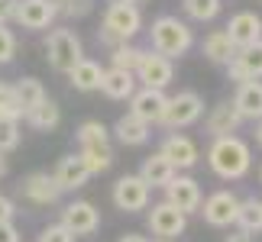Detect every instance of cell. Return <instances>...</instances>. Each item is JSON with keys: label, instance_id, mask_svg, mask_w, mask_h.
<instances>
[{"label": "cell", "instance_id": "cell-15", "mask_svg": "<svg viewBox=\"0 0 262 242\" xmlns=\"http://www.w3.org/2000/svg\"><path fill=\"white\" fill-rule=\"evenodd\" d=\"M227 71L233 81H239V84H243V81H259L262 78V42L249 45V49H239L236 58L227 65Z\"/></svg>", "mask_w": 262, "mask_h": 242}, {"label": "cell", "instance_id": "cell-28", "mask_svg": "<svg viewBox=\"0 0 262 242\" xmlns=\"http://www.w3.org/2000/svg\"><path fill=\"white\" fill-rule=\"evenodd\" d=\"M26 119H29V126H33V129H42V133H49V129H55V126H58V119H62V110H58L55 100H49V97H46L36 110H29Z\"/></svg>", "mask_w": 262, "mask_h": 242}, {"label": "cell", "instance_id": "cell-40", "mask_svg": "<svg viewBox=\"0 0 262 242\" xmlns=\"http://www.w3.org/2000/svg\"><path fill=\"white\" fill-rule=\"evenodd\" d=\"M120 242H149V239H146V236H136V233H129V236H123Z\"/></svg>", "mask_w": 262, "mask_h": 242}, {"label": "cell", "instance_id": "cell-47", "mask_svg": "<svg viewBox=\"0 0 262 242\" xmlns=\"http://www.w3.org/2000/svg\"><path fill=\"white\" fill-rule=\"evenodd\" d=\"M58 4H62V0H58Z\"/></svg>", "mask_w": 262, "mask_h": 242}, {"label": "cell", "instance_id": "cell-24", "mask_svg": "<svg viewBox=\"0 0 262 242\" xmlns=\"http://www.w3.org/2000/svg\"><path fill=\"white\" fill-rule=\"evenodd\" d=\"M68 81H72V87H78V90H100L104 68H100L97 62H91V58H81V62L68 71Z\"/></svg>", "mask_w": 262, "mask_h": 242}, {"label": "cell", "instance_id": "cell-6", "mask_svg": "<svg viewBox=\"0 0 262 242\" xmlns=\"http://www.w3.org/2000/svg\"><path fill=\"white\" fill-rule=\"evenodd\" d=\"M133 78L143 81V87H149V90H165L168 84H172V78H175V68H172L168 58H162L159 52H143Z\"/></svg>", "mask_w": 262, "mask_h": 242}, {"label": "cell", "instance_id": "cell-16", "mask_svg": "<svg viewBox=\"0 0 262 242\" xmlns=\"http://www.w3.org/2000/svg\"><path fill=\"white\" fill-rule=\"evenodd\" d=\"M159 155L172 161V168H194L198 165V146H194V139H188V136H178L172 133L162 142V149H159Z\"/></svg>", "mask_w": 262, "mask_h": 242}, {"label": "cell", "instance_id": "cell-10", "mask_svg": "<svg viewBox=\"0 0 262 242\" xmlns=\"http://www.w3.org/2000/svg\"><path fill=\"white\" fill-rule=\"evenodd\" d=\"M227 39L236 45V52L239 49H249V45H256L262 42V16L256 13H249V10H243V13H236V16H230V23H227Z\"/></svg>", "mask_w": 262, "mask_h": 242}, {"label": "cell", "instance_id": "cell-4", "mask_svg": "<svg viewBox=\"0 0 262 242\" xmlns=\"http://www.w3.org/2000/svg\"><path fill=\"white\" fill-rule=\"evenodd\" d=\"M46 52H49V65H52L55 71H62V75H68V71H72V68L84 58L81 39H78L72 29H65V26H58V29H52V33H49Z\"/></svg>", "mask_w": 262, "mask_h": 242}, {"label": "cell", "instance_id": "cell-25", "mask_svg": "<svg viewBox=\"0 0 262 242\" xmlns=\"http://www.w3.org/2000/svg\"><path fill=\"white\" fill-rule=\"evenodd\" d=\"M201 49H204V55H207L214 65H230V62L236 58V45L227 39L224 29H214V33L204 39V45H201Z\"/></svg>", "mask_w": 262, "mask_h": 242}, {"label": "cell", "instance_id": "cell-11", "mask_svg": "<svg viewBox=\"0 0 262 242\" xmlns=\"http://www.w3.org/2000/svg\"><path fill=\"white\" fill-rule=\"evenodd\" d=\"M58 226H65L72 236H91L100 226V216H97L94 204H88V200H72V204L62 210V223Z\"/></svg>", "mask_w": 262, "mask_h": 242}, {"label": "cell", "instance_id": "cell-3", "mask_svg": "<svg viewBox=\"0 0 262 242\" xmlns=\"http://www.w3.org/2000/svg\"><path fill=\"white\" fill-rule=\"evenodd\" d=\"M139 29H143V13L133 4H110L104 10V29L97 33V39L110 49L129 42Z\"/></svg>", "mask_w": 262, "mask_h": 242}, {"label": "cell", "instance_id": "cell-14", "mask_svg": "<svg viewBox=\"0 0 262 242\" xmlns=\"http://www.w3.org/2000/svg\"><path fill=\"white\" fill-rule=\"evenodd\" d=\"M165 100H168V97L162 94V90L143 87V90H136V94L129 97V116H136V119H143L146 126H152V123H159V119H162Z\"/></svg>", "mask_w": 262, "mask_h": 242}, {"label": "cell", "instance_id": "cell-18", "mask_svg": "<svg viewBox=\"0 0 262 242\" xmlns=\"http://www.w3.org/2000/svg\"><path fill=\"white\" fill-rule=\"evenodd\" d=\"M55 184L62 187V190H78V187H84L88 184V178H91V171L84 168V161L81 155H65L62 161H58V168H55Z\"/></svg>", "mask_w": 262, "mask_h": 242}, {"label": "cell", "instance_id": "cell-38", "mask_svg": "<svg viewBox=\"0 0 262 242\" xmlns=\"http://www.w3.org/2000/svg\"><path fill=\"white\" fill-rule=\"evenodd\" d=\"M16 13V0H0V26H7Z\"/></svg>", "mask_w": 262, "mask_h": 242}, {"label": "cell", "instance_id": "cell-23", "mask_svg": "<svg viewBox=\"0 0 262 242\" xmlns=\"http://www.w3.org/2000/svg\"><path fill=\"white\" fill-rule=\"evenodd\" d=\"M13 100H16V107L23 110V116H26L29 110H36V107L46 100L42 81H36V78H19L16 84H13Z\"/></svg>", "mask_w": 262, "mask_h": 242}, {"label": "cell", "instance_id": "cell-2", "mask_svg": "<svg viewBox=\"0 0 262 242\" xmlns=\"http://www.w3.org/2000/svg\"><path fill=\"white\" fill-rule=\"evenodd\" d=\"M149 33H152V52H159L162 58H168V62H172V58H181L191 45H194L191 26L185 19H178V16H159Z\"/></svg>", "mask_w": 262, "mask_h": 242}, {"label": "cell", "instance_id": "cell-17", "mask_svg": "<svg viewBox=\"0 0 262 242\" xmlns=\"http://www.w3.org/2000/svg\"><path fill=\"white\" fill-rule=\"evenodd\" d=\"M19 190H23L26 200H33V204H55L58 197H62V187L55 184L52 175H46V171H36V175H29L23 184H19Z\"/></svg>", "mask_w": 262, "mask_h": 242}, {"label": "cell", "instance_id": "cell-30", "mask_svg": "<svg viewBox=\"0 0 262 242\" xmlns=\"http://www.w3.org/2000/svg\"><path fill=\"white\" fill-rule=\"evenodd\" d=\"M139 58H143V49H136V45H129V42L117 45L114 52H110V62H114V68H120V71H129V75L136 71Z\"/></svg>", "mask_w": 262, "mask_h": 242}, {"label": "cell", "instance_id": "cell-35", "mask_svg": "<svg viewBox=\"0 0 262 242\" xmlns=\"http://www.w3.org/2000/svg\"><path fill=\"white\" fill-rule=\"evenodd\" d=\"M91 7H94V0H62V4H58V13L78 19V16H88Z\"/></svg>", "mask_w": 262, "mask_h": 242}, {"label": "cell", "instance_id": "cell-46", "mask_svg": "<svg viewBox=\"0 0 262 242\" xmlns=\"http://www.w3.org/2000/svg\"><path fill=\"white\" fill-rule=\"evenodd\" d=\"M159 242H168V239H159Z\"/></svg>", "mask_w": 262, "mask_h": 242}, {"label": "cell", "instance_id": "cell-5", "mask_svg": "<svg viewBox=\"0 0 262 242\" xmlns=\"http://www.w3.org/2000/svg\"><path fill=\"white\" fill-rule=\"evenodd\" d=\"M201 113H204V100H201L194 90H178L175 97L165 100V110H162V119H159V123L168 126V129H185L191 123H198Z\"/></svg>", "mask_w": 262, "mask_h": 242}, {"label": "cell", "instance_id": "cell-44", "mask_svg": "<svg viewBox=\"0 0 262 242\" xmlns=\"http://www.w3.org/2000/svg\"><path fill=\"white\" fill-rule=\"evenodd\" d=\"M4 171H7V165H4V158H0V178H4Z\"/></svg>", "mask_w": 262, "mask_h": 242}, {"label": "cell", "instance_id": "cell-29", "mask_svg": "<svg viewBox=\"0 0 262 242\" xmlns=\"http://www.w3.org/2000/svg\"><path fill=\"white\" fill-rule=\"evenodd\" d=\"M78 155H81L84 168L91 171V175H100V171H107L110 165H114V149H110V142H104V146H84Z\"/></svg>", "mask_w": 262, "mask_h": 242}, {"label": "cell", "instance_id": "cell-8", "mask_svg": "<svg viewBox=\"0 0 262 242\" xmlns=\"http://www.w3.org/2000/svg\"><path fill=\"white\" fill-rule=\"evenodd\" d=\"M58 16V0H16L13 19L26 29H49Z\"/></svg>", "mask_w": 262, "mask_h": 242}, {"label": "cell", "instance_id": "cell-1", "mask_svg": "<svg viewBox=\"0 0 262 242\" xmlns=\"http://www.w3.org/2000/svg\"><path fill=\"white\" fill-rule=\"evenodd\" d=\"M207 161L214 168V175H220L224 181H239L253 165V152L239 136H224V139H214Z\"/></svg>", "mask_w": 262, "mask_h": 242}, {"label": "cell", "instance_id": "cell-13", "mask_svg": "<svg viewBox=\"0 0 262 242\" xmlns=\"http://www.w3.org/2000/svg\"><path fill=\"white\" fill-rule=\"evenodd\" d=\"M236 210H239V197L230 194V190H214L207 200H204V220L210 226H230L236 223Z\"/></svg>", "mask_w": 262, "mask_h": 242}, {"label": "cell", "instance_id": "cell-42", "mask_svg": "<svg viewBox=\"0 0 262 242\" xmlns=\"http://www.w3.org/2000/svg\"><path fill=\"white\" fill-rule=\"evenodd\" d=\"M110 4H133V7H139V4H146V0H110Z\"/></svg>", "mask_w": 262, "mask_h": 242}, {"label": "cell", "instance_id": "cell-36", "mask_svg": "<svg viewBox=\"0 0 262 242\" xmlns=\"http://www.w3.org/2000/svg\"><path fill=\"white\" fill-rule=\"evenodd\" d=\"M72 239H75V236L68 233L65 226H58V223H55V226H46L42 233H39V242H72Z\"/></svg>", "mask_w": 262, "mask_h": 242}, {"label": "cell", "instance_id": "cell-12", "mask_svg": "<svg viewBox=\"0 0 262 242\" xmlns=\"http://www.w3.org/2000/svg\"><path fill=\"white\" fill-rule=\"evenodd\" d=\"M185 223H188V216L178 213V210L172 204H165V200L149 210V229H152V236H159V239L172 242L175 236L185 233Z\"/></svg>", "mask_w": 262, "mask_h": 242}, {"label": "cell", "instance_id": "cell-43", "mask_svg": "<svg viewBox=\"0 0 262 242\" xmlns=\"http://www.w3.org/2000/svg\"><path fill=\"white\" fill-rule=\"evenodd\" d=\"M256 142L262 146V119H259V126H256Z\"/></svg>", "mask_w": 262, "mask_h": 242}, {"label": "cell", "instance_id": "cell-34", "mask_svg": "<svg viewBox=\"0 0 262 242\" xmlns=\"http://www.w3.org/2000/svg\"><path fill=\"white\" fill-rule=\"evenodd\" d=\"M13 55H16V36L7 26H0V65L13 62Z\"/></svg>", "mask_w": 262, "mask_h": 242}, {"label": "cell", "instance_id": "cell-45", "mask_svg": "<svg viewBox=\"0 0 262 242\" xmlns=\"http://www.w3.org/2000/svg\"><path fill=\"white\" fill-rule=\"evenodd\" d=\"M259 181H262V168H259Z\"/></svg>", "mask_w": 262, "mask_h": 242}, {"label": "cell", "instance_id": "cell-31", "mask_svg": "<svg viewBox=\"0 0 262 242\" xmlns=\"http://www.w3.org/2000/svg\"><path fill=\"white\" fill-rule=\"evenodd\" d=\"M78 142H81V149L84 146H104V142H110V133L100 119H88V123H81V129H78Z\"/></svg>", "mask_w": 262, "mask_h": 242}, {"label": "cell", "instance_id": "cell-19", "mask_svg": "<svg viewBox=\"0 0 262 242\" xmlns=\"http://www.w3.org/2000/svg\"><path fill=\"white\" fill-rule=\"evenodd\" d=\"M233 107L243 119H262V81H243L236 87Z\"/></svg>", "mask_w": 262, "mask_h": 242}, {"label": "cell", "instance_id": "cell-37", "mask_svg": "<svg viewBox=\"0 0 262 242\" xmlns=\"http://www.w3.org/2000/svg\"><path fill=\"white\" fill-rule=\"evenodd\" d=\"M13 213H16L13 200H10V197H0V223H13Z\"/></svg>", "mask_w": 262, "mask_h": 242}, {"label": "cell", "instance_id": "cell-33", "mask_svg": "<svg viewBox=\"0 0 262 242\" xmlns=\"http://www.w3.org/2000/svg\"><path fill=\"white\" fill-rule=\"evenodd\" d=\"M19 146V119H0V155Z\"/></svg>", "mask_w": 262, "mask_h": 242}, {"label": "cell", "instance_id": "cell-32", "mask_svg": "<svg viewBox=\"0 0 262 242\" xmlns=\"http://www.w3.org/2000/svg\"><path fill=\"white\" fill-rule=\"evenodd\" d=\"M181 4H185V13L198 23H207L220 13V0H181Z\"/></svg>", "mask_w": 262, "mask_h": 242}, {"label": "cell", "instance_id": "cell-41", "mask_svg": "<svg viewBox=\"0 0 262 242\" xmlns=\"http://www.w3.org/2000/svg\"><path fill=\"white\" fill-rule=\"evenodd\" d=\"M227 242H249V236H243V233H236V236H227Z\"/></svg>", "mask_w": 262, "mask_h": 242}, {"label": "cell", "instance_id": "cell-7", "mask_svg": "<svg viewBox=\"0 0 262 242\" xmlns=\"http://www.w3.org/2000/svg\"><path fill=\"white\" fill-rule=\"evenodd\" d=\"M114 204L123 213H139L149 207V187L139 175H123L114 184Z\"/></svg>", "mask_w": 262, "mask_h": 242}, {"label": "cell", "instance_id": "cell-21", "mask_svg": "<svg viewBox=\"0 0 262 242\" xmlns=\"http://www.w3.org/2000/svg\"><path fill=\"white\" fill-rule=\"evenodd\" d=\"M239 123H243V116L236 113V107L233 104H220L210 110V116H207V133L214 136V139H224V136H233Z\"/></svg>", "mask_w": 262, "mask_h": 242}, {"label": "cell", "instance_id": "cell-9", "mask_svg": "<svg viewBox=\"0 0 262 242\" xmlns=\"http://www.w3.org/2000/svg\"><path fill=\"white\" fill-rule=\"evenodd\" d=\"M165 204H172L178 213H194L201 210V184L191 175H175L172 184L165 187Z\"/></svg>", "mask_w": 262, "mask_h": 242}, {"label": "cell", "instance_id": "cell-39", "mask_svg": "<svg viewBox=\"0 0 262 242\" xmlns=\"http://www.w3.org/2000/svg\"><path fill=\"white\" fill-rule=\"evenodd\" d=\"M0 242H19V233L13 223H0Z\"/></svg>", "mask_w": 262, "mask_h": 242}, {"label": "cell", "instance_id": "cell-27", "mask_svg": "<svg viewBox=\"0 0 262 242\" xmlns=\"http://www.w3.org/2000/svg\"><path fill=\"white\" fill-rule=\"evenodd\" d=\"M236 226H239V233H243V236L262 233V200H256V197L239 200V210H236Z\"/></svg>", "mask_w": 262, "mask_h": 242}, {"label": "cell", "instance_id": "cell-22", "mask_svg": "<svg viewBox=\"0 0 262 242\" xmlns=\"http://www.w3.org/2000/svg\"><path fill=\"white\" fill-rule=\"evenodd\" d=\"M100 90H104L110 100H129L136 94V78L129 71H120V68H107L104 81H100Z\"/></svg>", "mask_w": 262, "mask_h": 242}, {"label": "cell", "instance_id": "cell-20", "mask_svg": "<svg viewBox=\"0 0 262 242\" xmlns=\"http://www.w3.org/2000/svg\"><path fill=\"white\" fill-rule=\"evenodd\" d=\"M178 175V171L172 168V161L168 158H162V155H149L146 161H143V168H139V178L146 181V187L152 190V187H168L172 184V178Z\"/></svg>", "mask_w": 262, "mask_h": 242}, {"label": "cell", "instance_id": "cell-26", "mask_svg": "<svg viewBox=\"0 0 262 242\" xmlns=\"http://www.w3.org/2000/svg\"><path fill=\"white\" fill-rule=\"evenodd\" d=\"M149 129L152 126H146L143 119H136V116H120L117 119V126H114V133H117V139L123 146H143V142H149Z\"/></svg>", "mask_w": 262, "mask_h": 242}]
</instances>
